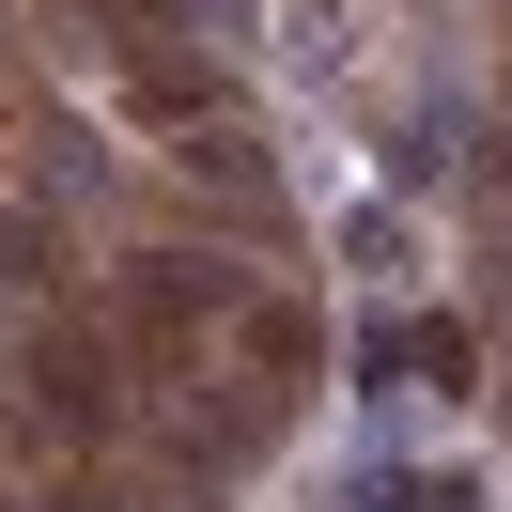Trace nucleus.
I'll return each mask as SVG.
<instances>
[{
	"mask_svg": "<svg viewBox=\"0 0 512 512\" xmlns=\"http://www.w3.org/2000/svg\"><path fill=\"white\" fill-rule=\"evenodd\" d=\"M109 342H125V404H140L125 450H109V481L140 512L218 497L311 404V311L264 264H233V249H140L109 280Z\"/></svg>",
	"mask_w": 512,
	"mask_h": 512,
	"instance_id": "nucleus-1",
	"label": "nucleus"
},
{
	"mask_svg": "<svg viewBox=\"0 0 512 512\" xmlns=\"http://www.w3.org/2000/svg\"><path fill=\"white\" fill-rule=\"evenodd\" d=\"M125 342H109V311H63L32 357H16V435H32V466H109L125 450Z\"/></svg>",
	"mask_w": 512,
	"mask_h": 512,
	"instance_id": "nucleus-2",
	"label": "nucleus"
},
{
	"mask_svg": "<svg viewBox=\"0 0 512 512\" xmlns=\"http://www.w3.org/2000/svg\"><path fill=\"white\" fill-rule=\"evenodd\" d=\"M47 326H63V295H47V233H32V218H0V373L32 357Z\"/></svg>",
	"mask_w": 512,
	"mask_h": 512,
	"instance_id": "nucleus-3",
	"label": "nucleus"
},
{
	"mask_svg": "<svg viewBox=\"0 0 512 512\" xmlns=\"http://www.w3.org/2000/svg\"><path fill=\"white\" fill-rule=\"evenodd\" d=\"M0 512H140V497H125L109 466H32V481H16Z\"/></svg>",
	"mask_w": 512,
	"mask_h": 512,
	"instance_id": "nucleus-4",
	"label": "nucleus"
}]
</instances>
